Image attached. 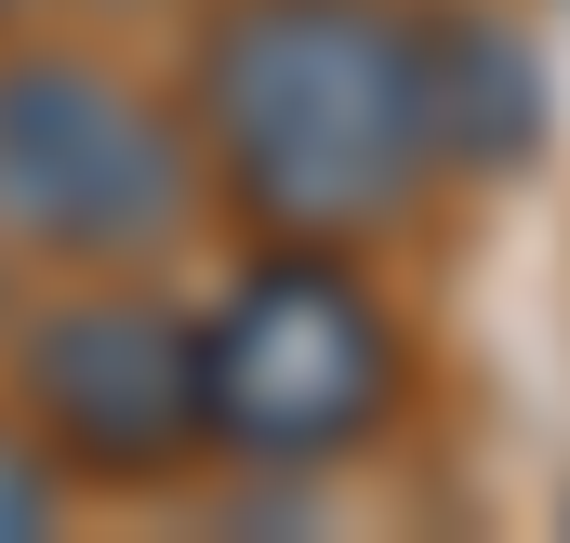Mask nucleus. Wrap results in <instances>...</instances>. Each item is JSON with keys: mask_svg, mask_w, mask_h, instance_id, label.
Listing matches in <instances>:
<instances>
[{"mask_svg": "<svg viewBox=\"0 0 570 543\" xmlns=\"http://www.w3.org/2000/svg\"><path fill=\"white\" fill-rule=\"evenodd\" d=\"M0 411L40 437L67 504L80 491H186L213 464V437H199V305H173L159 266L53 278L0 345Z\"/></svg>", "mask_w": 570, "mask_h": 543, "instance_id": "obj_4", "label": "nucleus"}, {"mask_svg": "<svg viewBox=\"0 0 570 543\" xmlns=\"http://www.w3.org/2000/svg\"><path fill=\"white\" fill-rule=\"evenodd\" d=\"M213 213L186 93L67 27H0V266L120 278L173 266Z\"/></svg>", "mask_w": 570, "mask_h": 543, "instance_id": "obj_3", "label": "nucleus"}, {"mask_svg": "<svg viewBox=\"0 0 570 543\" xmlns=\"http://www.w3.org/2000/svg\"><path fill=\"white\" fill-rule=\"evenodd\" d=\"M27 13H53V0H0V27H27Z\"/></svg>", "mask_w": 570, "mask_h": 543, "instance_id": "obj_7", "label": "nucleus"}, {"mask_svg": "<svg viewBox=\"0 0 570 543\" xmlns=\"http://www.w3.org/2000/svg\"><path fill=\"white\" fill-rule=\"evenodd\" d=\"M544 107L558 67L504 0H438V134H451V186H518L544 159Z\"/></svg>", "mask_w": 570, "mask_h": 543, "instance_id": "obj_5", "label": "nucleus"}, {"mask_svg": "<svg viewBox=\"0 0 570 543\" xmlns=\"http://www.w3.org/2000/svg\"><path fill=\"white\" fill-rule=\"evenodd\" d=\"M425 332L385 253L345 239H239V278L199 305V437L226 477L318 491L412 437Z\"/></svg>", "mask_w": 570, "mask_h": 543, "instance_id": "obj_2", "label": "nucleus"}, {"mask_svg": "<svg viewBox=\"0 0 570 543\" xmlns=\"http://www.w3.org/2000/svg\"><path fill=\"white\" fill-rule=\"evenodd\" d=\"M173 93L239 239L399 253L451 199L438 0H199Z\"/></svg>", "mask_w": 570, "mask_h": 543, "instance_id": "obj_1", "label": "nucleus"}, {"mask_svg": "<svg viewBox=\"0 0 570 543\" xmlns=\"http://www.w3.org/2000/svg\"><path fill=\"white\" fill-rule=\"evenodd\" d=\"M53 517H67V477H53V464H40V437L0 411V543H40Z\"/></svg>", "mask_w": 570, "mask_h": 543, "instance_id": "obj_6", "label": "nucleus"}]
</instances>
